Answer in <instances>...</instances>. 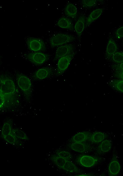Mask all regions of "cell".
I'll list each match as a JSON object with an SVG mask.
<instances>
[{
    "instance_id": "1",
    "label": "cell",
    "mask_w": 123,
    "mask_h": 176,
    "mask_svg": "<svg viewBox=\"0 0 123 176\" xmlns=\"http://www.w3.org/2000/svg\"><path fill=\"white\" fill-rule=\"evenodd\" d=\"M1 111L13 110L20 104V97L19 90L12 77L9 74L0 75Z\"/></svg>"
},
{
    "instance_id": "2",
    "label": "cell",
    "mask_w": 123,
    "mask_h": 176,
    "mask_svg": "<svg viewBox=\"0 0 123 176\" xmlns=\"http://www.w3.org/2000/svg\"><path fill=\"white\" fill-rule=\"evenodd\" d=\"M15 75L18 86L22 92L25 100L27 102L31 100L32 95V83L27 76L19 72L16 71Z\"/></svg>"
},
{
    "instance_id": "3",
    "label": "cell",
    "mask_w": 123,
    "mask_h": 176,
    "mask_svg": "<svg viewBox=\"0 0 123 176\" xmlns=\"http://www.w3.org/2000/svg\"><path fill=\"white\" fill-rule=\"evenodd\" d=\"M75 39V37L72 35L58 33L52 36L50 39V43L52 47L62 45Z\"/></svg>"
},
{
    "instance_id": "4",
    "label": "cell",
    "mask_w": 123,
    "mask_h": 176,
    "mask_svg": "<svg viewBox=\"0 0 123 176\" xmlns=\"http://www.w3.org/2000/svg\"><path fill=\"white\" fill-rule=\"evenodd\" d=\"M24 56L27 60L37 65L43 64L50 57L48 54L39 52L26 53Z\"/></svg>"
},
{
    "instance_id": "5",
    "label": "cell",
    "mask_w": 123,
    "mask_h": 176,
    "mask_svg": "<svg viewBox=\"0 0 123 176\" xmlns=\"http://www.w3.org/2000/svg\"><path fill=\"white\" fill-rule=\"evenodd\" d=\"M100 158L88 155H80L76 159V162L81 166L87 168L93 167L101 160Z\"/></svg>"
},
{
    "instance_id": "6",
    "label": "cell",
    "mask_w": 123,
    "mask_h": 176,
    "mask_svg": "<svg viewBox=\"0 0 123 176\" xmlns=\"http://www.w3.org/2000/svg\"><path fill=\"white\" fill-rule=\"evenodd\" d=\"M74 51L68 55L59 58L58 61L56 76L62 74L68 68L74 54Z\"/></svg>"
},
{
    "instance_id": "7",
    "label": "cell",
    "mask_w": 123,
    "mask_h": 176,
    "mask_svg": "<svg viewBox=\"0 0 123 176\" xmlns=\"http://www.w3.org/2000/svg\"><path fill=\"white\" fill-rule=\"evenodd\" d=\"M54 73V68L47 66L38 69L32 74L31 77L34 81H41L49 78Z\"/></svg>"
},
{
    "instance_id": "8",
    "label": "cell",
    "mask_w": 123,
    "mask_h": 176,
    "mask_svg": "<svg viewBox=\"0 0 123 176\" xmlns=\"http://www.w3.org/2000/svg\"><path fill=\"white\" fill-rule=\"evenodd\" d=\"M116 151L113 149V156L108 166V174L110 176H117L119 173L121 166Z\"/></svg>"
},
{
    "instance_id": "9",
    "label": "cell",
    "mask_w": 123,
    "mask_h": 176,
    "mask_svg": "<svg viewBox=\"0 0 123 176\" xmlns=\"http://www.w3.org/2000/svg\"><path fill=\"white\" fill-rule=\"evenodd\" d=\"M26 43L28 48L31 51L38 52L46 49L44 41L38 38L29 37L26 39Z\"/></svg>"
},
{
    "instance_id": "10",
    "label": "cell",
    "mask_w": 123,
    "mask_h": 176,
    "mask_svg": "<svg viewBox=\"0 0 123 176\" xmlns=\"http://www.w3.org/2000/svg\"><path fill=\"white\" fill-rule=\"evenodd\" d=\"M74 51L73 45L72 44H67L63 45L57 48L56 50L55 60L66 56Z\"/></svg>"
},
{
    "instance_id": "11",
    "label": "cell",
    "mask_w": 123,
    "mask_h": 176,
    "mask_svg": "<svg viewBox=\"0 0 123 176\" xmlns=\"http://www.w3.org/2000/svg\"><path fill=\"white\" fill-rule=\"evenodd\" d=\"M68 146L72 150L79 153H86L92 150L89 145L83 142H72Z\"/></svg>"
},
{
    "instance_id": "12",
    "label": "cell",
    "mask_w": 123,
    "mask_h": 176,
    "mask_svg": "<svg viewBox=\"0 0 123 176\" xmlns=\"http://www.w3.org/2000/svg\"><path fill=\"white\" fill-rule=\"evenodd\" d=\"M85 23V16L82 15L80 16L75 24L74 29L79 39H80L84 30Z\"/></svg>"
},
{
    "instance_id": "13",
    "label": "cell",
    "mask_w": 123,
    "mask_h": 176,
    "mask_svg": "<svg viewBox=\"0 0 123 176\" xmlns=\"http://www.w3.org/2000/svg\"><path fill=\"white\" fill-rule=\"evenodd\" d=\"M91 133L88 132L84 131L78 132L73 136L70 139L72 142H83L89 139Z\"/></svg>"
},
{
    "instance_id": "14",
    "label": "cell",
    "mask_w": 123,
    "mask_h": 176,
    "mask_svg": "<svg viewBox=\"0 0 123 176\" xmlns=\"http://www.w3.org/2000/svg\"><path fill=\"white\" fill-rule=\"evenodd\" d=\"M117 49V46L115 42L112 38H110L106 48V56L108 58H111L113 55L116 52Z\"/></svg>"
},
{
    "instance_id": "15",
    "label": "cell",
    "mask_w": 123,
    "mask_h": 176,
    "mask_svg": "<svg viewBox=\"0 0 123 176\" xmlns=\"http://www.w3.org/2000/svg\"><path fill=\"white\" fill-rule=\"evenodd\" d=\"M112 147L111 141L109 140H104L98 146L97 152L99 154H102L108 152Z\"/></svg>"
},
{
    "instance_id": "16",
    "label": "cell",
    "mask_w": 123,
    "mask_h": 176,
    "mask_svg": "<svg viewBox=\"0 0 123 176\" xmlns=\"http://www.w3.org/2000/svg\"><path fill=\"white\" fill-rule=\"evenodd\" d=\"M57 24L58 26L61 28L72 31L73 30V26L71 21L66 17H63L60 18L58 21Z\"/></svg>"
},
{
    "instance_id": "17",
    "label": "cell",
    "mask_w": 123,
    "mask_h": 176,
    "mask_svg": "<svg viewBox=\"0 0 123 176\" xmlns=\"http://www.w3.org/2000/svg\"><path fill=\"white\" fill-rule=\"evenodd\" d=\"M108 84L113 90L123 93V80L113 79L109 82Z\"/></svg>"
},
{
    "instance_id": "18",
    "label": "cell",
    "mask_w": 123,
    "mask_h": 176,
    "mask_svg": "<svg viewBox=\"0 0 123 176\" xmlns=\"http://www.w3.org/2000/svg\"><path fill=\"white\" fill-rule=\"evenodd\" d=\"M62 169L71 173H81L82 171L70 160H67L63 166Z\"/></svg>"
},
{
    "instance_id": "19",
    "label": "cell",
    "mask_w": 123,
    "mask_h": 176,
    "mask_svg": "<svg viewBox=\"0 0 123 176\" xmlns=\"http://www.w3.org/2000/svg\"><path fill=\"white\" fill-rule=\"evenodd\" d=\"M102 11V9L101 8L97 9L93 11L86 19L85 26H88L93 22L97 19L100 16Z\"/></svg>"
},
{
    "instance_id": "20",
    "label": "cell",
    "mask_w": 123,
    "mask_h": 176,
    "mask_svg": "<svg viewBox=\"0 0 123 176\" xmlns=\"http://www.w3.org/2000/svg\"><path fill=\"white\" fill-rule=\"evenodd\" d=\"M65 12L67 16L75 19L77 15V10L74 5L72 3H69L65 6Z\"/></svg>"
},
{
    "instance_id": "21",
    "label": "cell",
    "mask_w": 123,
    "mask_h": 176,
    "mask_svg": "<svg viewBox=\"0 0 123 176\" xmlns=\"http://www.w3.org/2000/svg\"><path fill=\"white\" fill-rule=\"evenodd\" d=\"M107 135L101 132H96L91 134L89 140L93 143H98L102 142L106 137Z\"/></svg>"
},
{
    "instance_id": "22",
    "label": "cell",
    "mask_w": 123,
    "mask_h": 176,
    "mask_svg": "<svg viewBox=\"0 0 123 176\" xmlns=\"http://www.w3.org/2000/svg\"><path fill=\"white\" fill-rule=\"evenodd\" d=\"M12 133V122L10 119L6 121L3 125L1 134L3 137Z\"/></svg>"
},
{
    "instance_id": "23",
    "label": "cell",
    "mask_w": 123,
    "mask_h": 176,
    "mask_svg": "<svg viewBox=\"0 0 123 176\" xmlns=\"http://www.w3.org/2000/svg\"><path fill=\"white\" fill-rule=\"evenodd\" d=\"M50 159L58 167L62 169L67 160L60 157L57 155H52L50 157Z\"/></svg>"
},
{
    "instance_id": "24",
    "label": "cell",
    "mask_w": 123,
    "mask_h": 176,
    "mask_svg": "<svg viewBox=\"0 0 123 176\" xmlns=\"http://www.w3.org/2000/svg\"><path fill=\"white\" fill-rule=\"evenodd\" d=\"M111 58L114 62L117 64L121 63L123 62V52H116Z\"/></svg>"
},
{
    "instance_id": "25",
    "label": "cell",
    "mask_w": 123,
    "mask_h": 176,
    "mask_svg": "<svg viewBox=\"0 0 123 176\" xmlns=\"http://www.w3.org/2000/svg\"><path fill=\"white\" fill-rule=\"evenodd\" d=\"M13 133L17 138L23 140H28L29 139L22 131L18 129H14L12 130Z\"/></svg>"
},
{
    "instance_id": "26",
    "label": "cell",
    "mask_w": 123,
    "mask_h": 176,
    "mask_svg": "<svg viewBox=\"0 0 123 176\" xmlns=\"http://www.w3.org/2000/svg\"><path fill=\"white\" fill-rule=\"evenodd\" d=\"M98 1L96 0H83L81 2V4L85 8H90L95 6Z\"/></svg>"
},
{
    "instance_id": "27",
    "label": "cell",
    "mask_w": 123,
    "mask_h": 176,
    "mask_svg": "<svg viewBox=\"0 0 123 176\" xmlns=\"http://www.w3.org/2000/svg\"><path fill=\"white\" fill-rule=\"evenodd\" d=\"M56 154L60 157L68 160H70L72 158L71 154L69 152L65 151L58 150L56 152Z\"/></svg>"
},
{
    "instance_id": "28",
    "label": "cell",
    "mask_w": 123,
    "mask_h": 176,
    "mask_svg": "<svg viewBox=\"0 0 123 176\" xmlns=\"http://www.w3.org/2000/svg\"><path fill=\"white\" fill-rule=\"evenodd\" d=\"M16 137L13 133H12L3 138L7 142L11 144H16L17 141Z\"/></svg>"
},
{
    "instance_id": "29",
    "label": "cell",
    "mask_w": 123,
    "mask_h": 176,
    "mask_svg": "<svg viewBox=\"0 0 123 176\" xmlns=\"http://www.w3.org/2000/svg\"><path fill=\"white\" fill-rule=\"evenodd\" d=\"M115 35L117 38L123 37V26L119 27L116 30Z\"/></svg>"
},
{
    "instance_id": "30",
    "label": "cell",
    "mask_w": 123,
    "mask_h": 176,
    "mask_svg": "<svg viewBox=\"0 0 123 176\" xmlns=\"http://www.w3.org/2000/svg\"><path fill=\"white\" fill-rule=\"evenodd\" d=\"M113 68L115 71H123V62L113 65Z\"/></svg>"
},
{
    "instance_id": "31",
    "label": "cell",
    "mask_w": 123,
    "mask_h": 176,
    "mask_svg": "<svg viewBox=\"0 0 123 176\" xmlns=\"http://www.w3.org/2000/svg\"><path fill=\"white\" fill-rule=\"evenodd\" d=\"M114 75L118 79L123 80V71H115Z\"/></svg>"
},
{
    "instance_id": "32",
    "label": "cell",
    "mask_w": 123,
    "mask_h": 176,
    "mask_svg": "<svg viewBox=\"0 0 123 176\" xmlns=\"http://www.w3.org/2000/svg\"><path fill=\"white\" fill-rule=\"evenodd\" d=\"M91 174H80V175H76L75 176H91Z\"/></svg>"
}]
</instances>
